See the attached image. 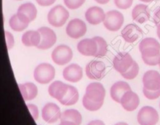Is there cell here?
Returning a JSON list of instances; mask_svg holds the SVG:
<instances>
[{"label":"cell","mask_w":160,"mask_h":125,"mask_svg":"<svg viewBox=\"0 0 160 125\" xmlns=\"http://www.w3.org/2000/svg\"><path fill=\"white\" fill-rule=\"evenodd\" d=\"M70 16V13L67 9L61 5H58L52 8L48 13V22L55 27H60L66 23Z\"/></svg>","instance_id":"cell-1"},{"label":"cell","mask_w":160,"mask_h":125,"mask_svg":"<svg viewBox=\"0 0 160 125\" xmlns=\"http://www.w3.org/2000/svg\"><path fill=\"white\" fill-rule=\"evenodd\" d=\"M56 75L54 67L48 63H42L38 65L34 72L35 81L41 84H48L52 81Z\"/></svg>","instance_id":"cell-2"},{"label":"cell","mask_w":160,"mask_h":125,"mask_svg":"<svg viewBox=\"0 0 160 125\" xmlns=\"http://www.w3.org/2000/svg\"><path fill=\"white\" fill-rule=\"evenodd\" d=\"M159 119L157 110L149 106L142 107L138 114V122L140 125H156Z\"/></svg>","instance_id":"cell-3"},{"label":"cell","mask_w":160,"mask_h":125,"mask_svg":"<svg viewBox=\"0 0 160 125\" xmlns=\"http://www.w3.org/2000/svg\"><path fill=\"white\" fill-rule=\"evenodd\" d=\"M123 22L124 17L121 12L117 10H111L106 12L103 24L107 30L115 32L121 28Z\"/></svg>","instance_id":"cell-4"},{"label":"cell","mask_w":160,"mask_h":125,"mask_svg":"<svg viewBox=\"0 0 160 125\" xmlns=\"http://www.w3.org/2000/svg\"><path fill=\"white\" fill-rule=\"evenodd\" d=\"M139 50L144 57H154L160 54V44L152 37H146L141 41Z\"/></svg>","instance_id":"cell-5"},{"label":"cell","mask_w":160,"mask_h":125,"mask_svg":"<svg viewBox=\"0 0 160 125\" xmlns=\"http://www.w3.org/2000/svg\"><path fill=\"white\" fill-rule=\"evenodd\" d=\"M73 58V51L70 47L67 45H59L53 50L52 53V59L59 65H64L70 62Z\"/></svg>","instance_id":"cell-6"},{"label":"cell","mask_w":160,"mask_h":125,"mask_svg":"<svg viewBox=\"0 0 160 125\" xmlns=\"http://www.w3.org/2000/svg\"><path fill=\"white\" fill-rule=\"evenodd\" d=\"M67 34L73 39H78L85 35L87 32V26L83 20L80 19H73L69 22L66 28Z\"/></svg>","instance_id":"cell-7"},{"label":"cell","mask_w":160,"mask_h":125,"mask_svg":"<svg viewBox=\"0 0 160 125\" xmlns=\"http://www.w3.org/2000/svg\"><path fill=\"white\" fill-rule=\"evenodd\" d=\"M133 63H134V60L131 54L125 51L119 52L114 57L113 61H112L114 68L120 74L128 71L133 65Z\"/></svg>","instance_id":"cell-8"},{"label":"cell","mask_w":160,"mask_h":125,"mask_svg":"<svg viewBox=\"0 0 160 125\" xmlns=\"http://www.w3.org/2000/svg\"><path fill=\"white\" fill-rule=\"evenodd\" d=\"M86 75L90 79L100 80L102 79L106 72V65L100 61H91L86 65Z\"/></svg>","instance_id":"cell-9"},{"label":"cell","mask_w":160,"mask_h":125,"mask_svg":"<svg viewBox=\"0 0 160 125\" xmlns=\"http://www.w3.org/2000/svg\"><path fill=\"white\" fill-rule=\"evenodd\" d=\"M41 34V42L37 48L41 50H47L53 46L56 42V34L54 31L50 28L43 26L38 30Z\"/></svg>","instance_id":"cell-10"},{"label":"cell","mask_w":160,"mask_h":125,"mask_svg":"<svg viewBox=\"0 0 160 125\" xmlns=\"http://www.w3.org/2000/svg\"><path fill=\"white\" fill-rule=\"evenodd\" d=\"M85 96L91 100L103 102L106 96V90L100 82H92L86 88Z\"/></svg>","instance_id":"cell-11"},{"label":"cell","mask_w":160,"mask_h":125,"mask_svg":"<svg viewBox=\"0 0 160 125\" xmlns=\"http://www.w3.org/2000/svg\"><path fill=\"white\" fill-rule=\"evenodd\" d=\"M42 118L45 122L48 124H53L61 118L60 108L53 103H48L45 104L42 108Z\"/></svg>","instance_id":"cell-12"},{"label":"cell","mask_w":160,"mask_h":125,"mask_svg":"<svg viewBox=\"0 0 160 125\" xmlns=\"http://www.w3.org/2000/svg\"><path fill=\"white\" fill-rule=\"evenodd\" d=\"M143 85L144 88L148 90H160V74L157 71L149 70L146 72L143 76Z\"/></svg>","instance_id":"cell-13"},{"label":"cell","mask_w":160,"mask_h":125,"mask_svg":"<svg viewBox=\"0 0 160 125\" xmlns=\"http://www.w3.org/2000/svg\"><path fill=\"white\" fill-rule=\"evenodd\" d=\"M140 104V100L137 93H134L132 90L126 92L122 96L120 104L122 105L123 108L127 111H134Z\"/></svg>","instance_id":"cell-14"},{"label":"cell","mask_w":160,"mask_h":125,"mask_svg":"<svg viewBox=\"0 0 160 125\" xmlns=\"http://www.w3.org/2000/svg\"><path fill=\"white\" fill-rule=\"evenodd\" d=\"M63 78L71 82H78L82 79L83 69L78 64H71L64 68L62 72Z\"/></svg>","instance_id":"cell-15"},{"label":"cell","mask_w":160,"mask_h":125,"mask_svg":"<svg viewBox=\"0 0 160 125\" xmlns=\"http://www.w3.org/2000/svg\"><path fill=\"white\" fill-rule=\"evenodd\" d=\"M142 30L138 25L131 23L125 26L121 31V36L128 43H134L142 36Z\"/></svg>","instance_id":"cell-16"},{"label":"cell","mask_w":160,"mask_h":125,"mask_svg":"<svg viewBox=\"0 0 160 125\" xmlns=\"http://www.w3.org/2000/svg\"><path fill=\"white\" fill-rule=\"evenodd\" d=\"M78 50L84 56H95L98 52V45L93 39H84L78 44Z\"/></svg>","instance_id":"cell-17"},{"label":"cell","mask_w":160,"mask_h":125,"mask_svg":"<svg viewBox=\"0 0 160 125\" xmlns=\"http://www.w3.org/2000/svg\"><path fill=\"white\" fill-rule=\"evenodd\" d=\"M106 14L102 8L98 6L90 7L85 12V19L92 25H98L104 21Z\"/></svg>","instance_id":"cell-18"},{"label":"cell","mask_w":160,"mask_h":125,"mask_svg":"<svg viewBox=\"0 0 160 125\" xmlns=\"http://www.w3.org/2000/svg\"><path fill=\"white\" fill-rule=\"evenodd\" d=\"M68 87L69 85L63 83L61 81H55L48 87V94L59 102L67 94Z\"/></svg>","instance_id":"cell-19"},{"label":"cell","mask_w":160,"mask_h":125,"mask_svg":"<svg viewBox=\"0 0 160 125\" xmlns=\"http://www.w3.org/2000/svg\"><path fill=\"white\" fill-rule=\"evenodd\" d=\"M129 90H131V88L128 82H123V81H119V82H115L110 89L111 98L115 102L120 104L122 96L126 92L129 91Z\"/></svg>","instance_id":"cell-20"},{"label":"cell","mask_w":160,"mask_h":125,"mask_svg":"<svg viewBox=\"0 0 160 125\" xmlns=\"http://www.w3.org/2000/svg\"><path fill=\"white\" fill-rule=\"evenodd\" d=\"M132 18L139 23H144L150 19V11L148 6L138 4L133 9Z\"/></svg>","instance_id":"cell-21"},{"label":"cell","mask_w":160,"mask_h":125,"mask_svg":"<svg viewBox=\"0 0 160 125\" xmlns=\"http://www.w3.org/2000/svg\"><path fill=\"white\" fill-rule=\"evenodd\" d=\"M21 40L27 47H38L41 42V34L38 30H28L23 34Z\"/></svg>","instance_id":"cell-22"},{"label":"cell","mask_w":160,"mask_h":125,"mask_svg":"<svg viewBox=\"0 0 160 125\" xmlns=\"http://www.w3.org/2000/svg\"><path fill=\"white\" fill-rule=\"evenodd\" d=\"M21 94L25 101L32 100L38 95V87L32 82H26L19 85Z\"/></svg>","instance_id":"cell-23"},{"label":"cell","mask_w":160,"mask_h":125,"mask_svg":"<svg viewBox=\"0 0 160 125\" xmlns=\"http://www.w3.org/2000/svg\"><path fill=\"white\" fill-rule=\"evenodd\" d=\"M17 12L26 16L31 22L35 20L38 14V11L35 6L31 2L24 3V4H22L21 6H19Z\"/></svg>","instance_id":"cell-24"},{"label":"cell","mask_w":160,"mask_h":125,"mask_svg":"<svg viewBox=\"0 0 160 125\" xmlns=\"http://www.w3.org/2000/svg\"><path fill=\"white\" fill-rule=\"evenodd\" d=\"M78 99H79V93L77 88H75L73 86L69 85L67 94L59 101V103L64 106H72L77 104Z\"/></svg>","instance_id":"cell-25"},{"label":"cell","mask_w":160,"mask_h":125,"mask_svg":"<svg viewBox=\"0 0 160 125\" xmlns=\"http://www.w3.org/2000/svg\"><path fill=\"white\" fill-rule=\"evenodd\" d=\"M61 121H69L75 123L77 125H81L82 122V116L81 113L78 110L74 109H70V110H66L61 114L60 118Z\"/></svg>","instance_id":"cell-26"},{"label":"cell","mask_w":160,"mask_h":125,"mask_svg":"<svg viewBox=\"0 0 160 125\" xmlns=\"http://www.w3.org/2000/svg\"><path fill=\"white\" fill-rule=\"evenodd\" d=\"M9 26L12 28V30H13L14 31H17V32L23 31L29 25V23L22 20L17 14H15L9 19Z\"/></svg>","instance_id":"cell-27"},{"label":"cell","mask_w":160,"mask_h":125,"mask_svg":"<svg viewBox=\"0 0 160 125\" xmlns=\"http://www.w3.org/2000/svg\"><path fill=\"white\" fill-rule=\"evenodd\" d=\"M94 40L96 42L97 45H98V52L95 54V57L96 58H102L104 57L106 54H107V48L108 45L106 43V40L102 37H94Z\"/></svg>","instance_id":"cell-28"},{"label":"cell","mask_w":160,"mask_h":125,"mask_svg":"<svg viewBox=\"0 0 160 125\" xmlns=\"http://www.w3.org/2000/svg\"><path fill=\"white\" fill-rule=\"evenodd\" d=\"M82 103L84 108L89 111H97L102 107L103 104V102H95V101L91 100L85 95L83 97Z\"/></svg>","instance_id":"cell-29"},{"label":"cell","mask_w":160,"mask_h":125,"mask_svg":"<svg viewBox=\"0 0 160 125\" xmlns=\"http://www.w3.org/2000/svg\"><path fill=\"white\" fill-rule=\"evenodd\" d=\"M139 72V66L138 64L134 61V63L131 65V68L125 72L121 73V76H123L124 79H128V80H131V79H134L137 77V76L138 75Z\"/></svg>","instance_id":"cell-30"},{"label":"cell","mask_w":160,"mask_h":125,"mask_svg":"<svg viewBox=\"0 0 160 125\" xmlns=\"http://www.w3.org/2000/svg\"><path fill=\"white\" fill-rule=\"evenodd\" d=\"M63 2L68 9H77L85 2V0H63Z\"/></svg>","instance_id":"cell-31"},{"label":"cell","mask_w":160,"mask_h":125,"mask_svg":"<svg viewBox=\"0 0 160 125\" xmlns=\"http://www.w3.org/2000/svg\"><path fill=\"white\" fill-rule=\"evenodd\" d=\"M142 57L143 62L146 65H150V66H155V65H159L160 62V54L154 56V57H144V56H142Z\"/></svg>","instance_id":"cell-32"},{"label":"cell","mask_w":160,"mask_h":125,"mask_svg":"<svg viewBox=\"0 0 160 125\" xmlns=\"http://www.w3.org/2000/svg\"><path fill=\"white\" fill-rule=\"evenodd\" d=\"M143 93L145 97L148 100H156L160 96V90L152 91V90H148L147 89L143 88Z\"/></svg>","instance_id":"cell-33"},{"label":"cell","mask_w":160,"mask_h":125,"mask_svg":"<svg viewBox=\"0 0 160 125\" xmlns=\"http://www.w3.org/2000/svg\"><path fill=\"white\" fill-rule=\"evenodd\" d=\"M114 2L119 9H127L132 6L133 0H114Z\"/></svg>","instance_id":"cell-34"},{"label":"cell","mask_w":160,"mask_h":125,"mask_svg":"<svg viewBox=\"0 0 160 125\" xmlns=\"http://www.w3.org/2000/svg\"><path fill=\"white\" fill-rule=\"evenodd\" d=\"M28 110H29L30 113L32 115L33 118H34V121H37L38 118L39 113H38V108L37 107V106L34 105V104H28L27 105Z\"/></svg>","instance_id":"cell-35"},{"label":"cell","mask_w":160,"mask_h":125,"mask_svg":"<svg viewBox=\"0 0 160 125\" xmlns=\"http://www.w3.org/2000/svg\"><path fill=\"white\" fill-rule=\"evenodd\" d=\"M5 36H6V45H7L8 50H10L14 45V38L12 34H10L8 31H5Z\"/></svg>","instance_id":"cell-36"},{"label":"cell","mask_w":160,"mask_h":125,"mask_svg":"<svg viewBox=\"0 0 160 125\" xmlns=\"http://www.w3.org/2000/svg\"><path fill=\"white\" fill-rule=\"evenodd\" d=\"M56 0H36L37 3L42 6H49L54 4Z\"/></svg>","instance_id":"cell-37"},{"label":"cell","mask_w":160,"mask_h":125,"mask_svg":"<svg viewBox=\"0 0 160 125\" xmlns=\"http://www.w3.org/2000/svg\"><path fill=\"white\" fill-rule=\"evenodd\" d=\"M153 21L156 26L160 24V7L155 11L154 16H153Z\"/></svg>","instance_id":"cell-38"},{"label":"cell","mask_w":160,"mask_h":125,"mask_svg":"<svg viewBox=\"0 0 160 125\" xmlns=\"http://www.w3.org/2000/svg\"><path fill=\"white\" fill-rule=\"evenodd\" d=\"M88 125H106L104 124V122L100 120H95V121H92L91 122H89Z\"/></svg>","instance_id":"cell-39"},{"label":"cell","mask_w":160,"mask_h":125,"mask_svg":"<svg viewBox=\"0 0 160 125\" xmlns=\"http://www.w3.org/2000/svg\"><path fill=\"white\" fill-rule=\"evenodd\" d=\"M59 125H77L75 123L72 122V121H62Z\"/></svg>","instance_id":"cell-40"},{"label":"cell","mask_w":160,"mask_h":125,"mask_svg":"<svg viewBox=\"0 0 160 125\" xmlns=\"http://www.w3.org/2000/svg\"><path fill=\"white\" fill-rule=\"evenodd\" d=\"M96 2L99 3V4H102V5H104V4H106V3L109 2L110 0H95Z\"/></svg>","instance_id":"cell-41"},{"label":"cell","mask_w":160,"mask_h":125,"mask_svg":"<svg viewBox=\"0 0 160 125\" xmlns=\"http://www.w3.org/2000/svg\"><path fill=\"white\" fill-rule=\"evenodd\" d=\"M157 35L158 37H159V38L160 39V24L157 26Z\"/></svg>","instance_id":"cell-42"},{"label":"cell","mask_w":160,"mask_h":125,"mask_svg":"<svg viewBox=\"0 0 160 125\" xmlns=\"http://www.w3.org/2000/svg\"><path fill=\"white\" fill-rule=\"evenodd\" d=\"M115 125H128L127 123H124V122H119L117 123V124H116Z\"/></svg>","instance_id":"cell-43"},{"label":"cell","mask_w":160,"mask_h":125,"mask_svg":"<svg viewBox=\"0 0 160 125\" xmlns=\"http://www.w3.org/2000/svg\"><path fill=\"white\" fill-rule=\"evenodd\" d=\"M140 1L143 2H151L154 1V0H140Z\"/></svg>","instance_id":"cell-44"},{"label":"cell","mask_w":160,"mask_h":125,"mask_svg":"<svg viewBox=\"0 0 160 125\" xmlns=\"http://www.w3.org/2000/svg\"><path fill=\"white\" fill-rule=\"evenodd\" d=\"M159 68H160V62H159Z\"/></svg>","instance_id":"cell-45"},{"label":"cell","mask_w":160,"mask_h":125,"mask_svg":"<svg viewBox=\"0 0 160 125\" xmlns=\"http://www.w3.org/2000/svg\"><path fill=\"white\" fill-rule=\"evenodd\" d=\"M159 107H160V104H159Z\"/></svg>","instance_id":"cell-46"},{"label":"cell","mask_w":160,"mask_h":125,"mask_svg":"<svg viewBox=\"0 0 160 125\" xmlns=\"http://www.w3.org/2000/svg\"><path fill=\"white\" fill-rule=\"evenodd\" d=\"M18 1H20V0H18Z\"/></svg>","instance_id":"cell-47"}]
</instances>
